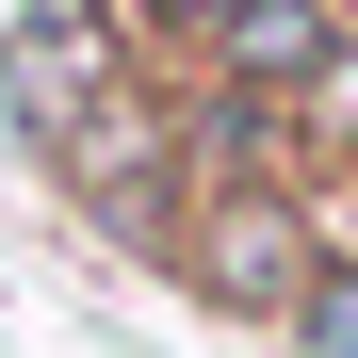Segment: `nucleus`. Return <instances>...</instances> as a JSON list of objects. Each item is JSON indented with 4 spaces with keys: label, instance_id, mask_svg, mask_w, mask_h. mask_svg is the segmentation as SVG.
I'll return each mask as SVG.
<instances>
[{
    "label": "nucleus",
    "instance_id": "7ed1b4c3",
    "mask_svg": "<svg viewBox=\"0 0 358 358\" xmlns=\"http://www.w3.org/2000/svg\"><path fill=\"white\" fill-rule=\"evenodd\" d=\"M212 277H228V293H293V212H277V196H228V212H212Z\"/></svg>",
    "mask_w": 358,
    "mask_h": 358
},
{
    "label": "nucleus",
    "instance_id": "20e7f679",
    "mask_svg": "<svg viewBox=\"0 0 358 358\" xmlns=\"http://www.w3.org/2000/svg\"><path fill=\"white\" fill-rule=\"evenodd\" d=\"M310 342H326V358H358V277H342V293H310Z\"/></svg>",
    "mask_w": 358,
    "mask_h": 358
},
{
    "label": "nucleus",
    "instance_id": "f257e3e1",
    "mask_svg": "<svg viewBox=\"0 0 358 358\" xmlns=\"http://www.w3.org/2000/svg\"><path fill=\"white\" fill-rule=\"evenodd\" d=\"M82 98H98V33H82V0H49V17L0 49V114H17V131H66Z\"/></svg>",
    "mask_w": 358,
    "mask_h": 358
},
{
    "label": "nucleus",
    "instance_id": "f03ea898",
    "mask_svg": "<svg viewBox=\"0 0 358 358\" xmlns=\"http://www.w3.org/2000/svg\"><path fill=\"white\" fill-rule=\"evenodd\" d=\"M212 49H228V82H245V98H277V82H310L326 49H342V17H326V0H245Z\"/></svg>",
    "mask_w": 358,
    "mask_h": 358
},
{
    "label": "nucleus",
    "instance_id": "39448f33",
    "mask_svg": "<svg viewBox=\"0 0 358 358\" xmlns=\"http://www.w3.org/2000/svg\"><path fill=\"white\" fill-rule=\"evenodd\" d=\"M147 17H163V33H228L245 0H147Z\"/></svg>",
    "mask_w": 358,
    "mask_h": 358
}]
</instances>
